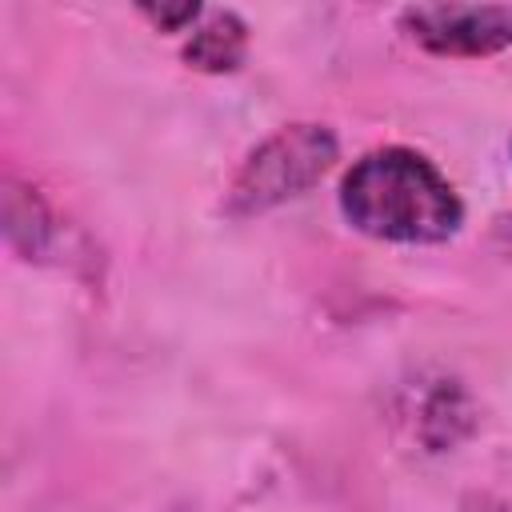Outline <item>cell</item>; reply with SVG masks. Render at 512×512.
<instances>
[{
    "instance_id": "obj_1",
    "label": "cell",
    "mask_w": 512,
    "mask_h": 512,
    "mask_svg": "<svg viewBox=\"0 0 512 512\" xmlns=\"http://www.w3.org/2000/svg\"><path fill=\"white\" fill-rule=\"evenodd\" d=\"M340 212L356 232L388 244H444L464 224L452 180L404 144L372 148L344 172Z\"/></svg>"
},
{
    "instance_id": "obj_2",
    "label": "cell",
    "mask_w": 512,
    "mask_h": 512,
    "mask_svg": "<svg viewBox=\"0 0 512 512\" xmlns=\"http://www.w3.org/2000/svg\"><path fill=\"white\" fill-rule=\"evenodd\" d=\"M336 160H340V140L328 124H316V120L284 124L244 156L220 208L232 220L272 212L304 196L308 188H316Z\"/></svg>"
},
{
    "instance_id": "obj_3",
    "label": "cell",
    "mask_w": 512,
    "mask_h": 512,
    "mask_svg": "<svg viewBox=\"0 0 512 512\" xmlns=\"http://www.w3.org/2000/svg\"><path fill=\"white\" fill-rule=\"evenodd\" d=\"M400 28L432 56L484 60L512 48V8L504 4H412Z\"/></svg>"
},
{
    "instance_id": "obj_4",
    "label": "cell",
    "mask_w": 512,
    "mask_h": 512,
    "mask_svg": "<svg viewBox=\"0 0 512 512\" xmlns=\"http://www.w3.org/2000/svg\"><path fill=\"white\" fill-rule=\"evenodd\" d=\"M184 64L208 76H224L236 72L248 56V24L236 12H204V20L192 28V36L184 40Z\"/></svg>"
},
{
    "instance_id": "obj_5",
    "label": "cell",
    "mask_w": 512,
    "mask_h": 512,
    "mask_svg": "<svg viewBox=\"0 0 512 512\" xmlns=\"http://www.w3.org/2000/svg\"><path fill=\"white\" fill-rule=\"evenodd\" d=\"M4 236L24 260H44L56 248L60 224L36 188H24L16 180L4 184Z\"/></svg>"
},
{
    "instance_id": "obj_6",
    "label": "cell",
    "mask_w": 512,
    "mask_h": 512,
    "mask_svg": "<svg viewBox=\"0 0 512 512\" xmlns=\"http://www.w3.org/2000/svg\"><path fill=\"white\" fill-rule=\"evenodd\" d=\"M140 16L160 28V32H184V28H196L204 20V8L184 0V4H140Z\"/></svg>"
},
{
    "instance_id": "obj_7",
    "label": "cell",
    "mask_w": 512,
    "mask_h": 512,
    "mask_svg": "<svg viewBox=\"0 0 512 512\" xmlns=\"http://www.w3.org/2000/svg\"><path fill=\"white\" fill-rule=\"evenodd\" d=\"M492 236H496L500 252L512 260V212H500V216L492 220Z\"/></svg>"
},
{
    "instance_id": "obj_8",
    "label": "cell",
    "mask_w": 512,
    "mask_h": 512,
    "mask_svg": "<svg viewBox=\"0 0 512 512\" xmlns=\"http://www.w3.org/2000/svg\"><path fill=\"white\" fill-rule=\"evenodd\" d=\"M464 512H512V508L500 504L496 496H480V492H472V496L464 500Z\"/></svg>"
}]
</instances>
